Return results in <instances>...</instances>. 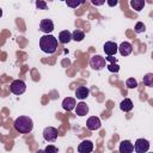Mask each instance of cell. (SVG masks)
I'll use <instances>...</instances> for the list:
<instances>
[{
    "instance_id": "44dd1931",
    "label": "cell",
    "mask_w": 153,
    "mask_h": 153,
    "mask_svg": "<svg viewBox=\"0 0 153 153\" xmlns=\"http://www.w3.org/2000/svg\"><path fill=\"white\" fill-rule=\"evenodd\" d=\"M126 85L128 88H136L137 87V81L134 78H128L126 80Z\"/></svg>"
},
{
    "instance_id": "4316f807",
    "label": "cell",
    "mask_w": 153,
    "mask_h": 153,
    "mask_svg": "<svg viewBox=\"0 0 153 153\" xmlns=\"http://www.w3.org/2000/svg\"><path fill=\"white\" fill-rule=\"evenodd\" d=\"M91 2L94 5V6H100L105 2V0H91Z\"/></svg>"
},
{
    "instance_id": "5b68a950",
    "label": "cell",
    "mask_w": 153,
    "mask_h": 153,
    "mask_svg": "<svg viewBox=\"0 0 153 153\" xmlns=\"http://www.w3.org/2000/svg\"><path fill=\"white\" fill-rule=\"evenodd\" d=\"M57 135H59L57 129L54 127H47L43 130V139L48 142H54L57 139Z\"/></svg>"
},
{
    "instance_id": "d6986e66",
    "label": "cell",
    "mask_w": 153,
    "mask_h": 153,
    "mask_svg": "<svg viewBox=\"0 0 153 153\" xmlns=\"http://www.w3.org/2000/svg\"><path fill=\"white\" fill-rule=\"evenodd\" d=\"M130 6L135 11H141L145 6V0H130Z\"/></svg>"
},
{
    "instance_id": "52a82bcc",
    "label": "cell",
    "mask_w": 153,
    "mask_h": 153,
    "mask_svg": "<svg viewBox=\"0 0 153 153\" xmlns=\"http://www.w3.org/2000/svg\"><path fill=\"white\" fill-rule=\"evenodd\" d=\"M39 30L44 33H50L54 30V23L51 19H42L39 23Z\"/></svg>"
},
{
    "instance_id": "2e32d148",
    "label": "cell",
    "mask_w": 153,
    "mask_h": 153,
    "mask_svg": "<svg viewBox=\"0 0 153 153\" xmlns=\"http://www.w3.org/2000/svg\"><path fill=\"white\" fill-rule=\"evenodd\" d=\"M71 39H72V33L68 30H63L59 33V42L60 43L66 44V43H69Z\"/></svg>"
},
{
    "instance_id": "603a6c76",
    "label": "cell",
    "mask_w": 153,
    "mask_h": 153,
    "mask_svg": "<svg viewBox=\"0 0 153 153\" xmlns=\"http://www.w3.org/2000/svg\"><path fill=\"white\" fill-rule=\"evenodd\" d=\"M134 30H135V32H136V33H141V32H143V31L146 30V26H145V24H143V23L137 22V23L135 24Z\"/></svg>"
},
{
    "instance_id": "cb8c5ba5",
    "label": "cell",
    "mask_w": 153,
    "mask_h": 153,
    "mask_svg": "<svg viewBox=\"0 0 153 153\" xmlns=\"http://www.w3.org/2000/svg\"><path fill=\"white\" fill-rule=\"evenodd\" d=\"M105 67H108V69H109L110 72H112V73H117V72L120 71V66H118L116 62H111V63H109V65L105 66Z\"/></svg>"
},
{
    "instance_id": "83f0119b",
    "label": "cell",
    "mask_w": 153,
    "mask_h": 153,
    "mask_svg": "<svg viewBox=\"0 0 153 153\" xmlns=\"http://www.w3.org/2000/svg\"><path fill=\"white\" fill-rule=\"evenodd\" d=\"M106 2H108V5L110 7H114V6H116L118 4V0H106Z\"/></svg>"
},
{
    "instance_id": "5bb4252c",
    "label": "cell",
    "mask_w": 153,
    "mask_h": 153,
    "mask_svg": "<svg viewBox=\"0 0 153 153\" xmlns=\"http://www.w3.org/2000/svg\"><path fill=\"white\" fill-rule=\"evenodd\" d=\"M74 109H75V114H76L78 116H80V117L87 115V112H88V106H87L86 103H84V102L76 103Z\"/></svg>"
},
{
    "instance_id": "30bf717a",
    "label": "cell",
    "mask_w": 153,
    "mask_h": 153,
    "mask_svg": "<svg viewBox=\"0 0 153 153\" xmlns=\"http://www.w3.org/2000/svg\"><path fill=\"white\" fill-rule=\"evenodd\" d=\"M117 48H118V45H117L115 42H106V43L104 44V47H103L104 53H105L108 56L115 55V54L117 53Z\"/></svg>"
},
{
    "instance_id": "d4e9b609",
    "label": "cell",
    "mask_w": 153,
    "mask_h": 153,
    "mask_svg": "<svg viewBox=\"0 0 153 153\" xmlns=\"http://www.w3.org/2000/svg\"><path fill=\"white\" fill-rule=\"evenodd\" d=\"M36 7L38 8V10H47V4H45V1H43V0H36Z\"/></svg>"
},
{
    "instance_id": "8992f818",
    "label": "cell",
    "mask_w": 153,
    "mask_h": 153,
    "mask_svg": "<svg viewBox=\"0 0 153 153\" xmlns=\"http://www.w3.org/2000/svg\"><path fill=\"white\" fill-rule=\"evenodd\" d=\"M149 149V141L146 139H137L134 143V151L136 153H145Z\"/></svg>"
},
{
    "instance_id": "6da1fadb",
    "label": "cell",
    "mask_w": 153,
    "mask_h": 153,
    "mask_svg": "<svg viewBox=\"0 0 153 153\" xmlns=\"http://www.w3.org/2000/svg\"><path fill=\"white\" fill-rule=\"evenodd\" d=\"M39 47L42 51L47 54H54L57 48V38L50 33H45L39 39Z\"/></svg>"
},
{
    "instance_id": "9a60e30c",
    "label": "cell",
    "mask_w": 153,
    "mask_h": 153,
    "mask_svg": "<svg viewBox=\"0 0 153 153\" xmlns=\"http://www.w3.org/2000/svg\"><path fill=\"white\" fill-rule=\"evenodd\" d=\"M75 99L72 98V97H67L62 100V108L66 110V111H72L74 108H75Z\"/></svg>"
},
{
    "instance_id": "3957f363",
    "label": "cell",
    "mask_w": 153,
    "mask_h": 153,
    "mask_svg": "<svg viewBox=\"0 0 153 153\" xmlns=\"http://www.w3.org/2000/svg\"><path fill=\"white\" fill-rule=\"evenodd\" d=\"M10 88H11V92L14 93V94H23L26 90V84L23 80L17 79V80H13L11 82Z\"/></svg>"
},
{
    "instance_id": "f1b7e54d",
    "label": "cell",
    "mask_w": 153,
    "mask_h": 153,
    "mask_svg": "<svg viewBox=\"0 0 153 153\" xmlns=\"http://www.w3.org/2000/svg\"><path fill=\"white\" fill-rule=\"evenodd\" d=\"M1 16H2V10L0 8V17H1Z\"/></svg>"
},
{
    "instance_id": "8fae6325",
    "label": "cell",
    "mask_w": 153,
    "mask_h": 153,
    "mask_svg": "<svg viewBox=\"0 0 153 153\" xmlns=\"http://www.w3.org/2000/svg\"><path fill=\"white\" fill-rule=\"evenodd\" d=\"M117 51H120V54L122 56H128L129 54H131L133 51V47L129 42H122L120 44V47L117 48Z\"/></svg>"
},
{
    "instance_id": "ffe728a7",
    "label": "cell",
    "mask_w": 153,
    "mask_h": 153,
    "mask_svg": "<svg viewBox=\"0 0 153 153\" xmlns=\"http://www.w3.org/2000/svg\"><path fill=\"white\" fill-rule=\"evenodd\" d=\"M67 6H69L71 8H76L78 6H80L82 4L84 0H65Z\"/></svg>"
},
{
    "instance_id": "484cf974",
    "label": "cell",
    "mask_w": 153,
    "mask_h": 153,
    "mask_svg": "<svg viewBox=\"0 0 153 153\" xmlns=\"http://www.w3.org/2000/svg\"><path fill=\"white\" fill-rule=\"evenodd\" d=\"M44 152H48V153H56V152H57V148H56L55 146H53V145H49V146H47V147L44 148Z\"/></svg>"
},
{
    "instance_id": "7402d4cb",
    "label": "cell",
    "mask_w": 153,
    "mask_h": 153,
    "mask_svg": "<svg viewBox=\"0 0 153 153\" xmlns=\"http://www.w3.org/2000/svg\"><path fill=\"white\" fill-rule=\"evenodd\" d=\"M143 84L146 86L153 85V74L152 73H148V74H146V76H143Z\"/></svg>"
},
{
    "instance_id": "ba28073f",
    "label": "cell",
    "mask_w": 153,
    "mask_h": 153,
    "mask_svg": "<svg viewBox=\"0 0 153 153\" xmlns=\"http://www.w3.org/2000/svg\"><path fill=\"white\" fill-rule=\"evenodd\" d=\"M100 124H102L100 123V120L98 117H96V116H91L86 121V127L90 130H97V129H99L100 128Z\"/></svg>"
},
{
    "instance_id": "9c48e42d",
    "label": "cell",
    "mask_w": 153,
    "mask_h": 153,
    "mask_svg": "<svg viewBox=\"0 0 153 153\" xmlns=\"http://www.w3.org/2000/svg\"><path fill=\"white\" fill-rule=\"evenodd\" d=\"M93 151V143L90 140H84L78 146V152L80 153H90Z\"/></svg>"
},
{
    "instance_id": "7a4b0ae2",
    "label": "cell",
    "mask_w": 153,
    "mask_h": 153,
    "mask_svg": "<svg viewBox=\"0 0 153 153\" xmlns=\"http://www.w3.org/2000/svg\"><path fill=\"white\" fill-rule=\"evenodd\" d=\"M13 126H14V129L18 133H22V134L30 133L33 129V122L27 116H19V117H17L14 120Z\"/></svg>"
},
{
    "instance_id": "e0dca14e",
    "label": "cell",
    "mask_w": 153,
    "mask_h": 153,
    "mask_svg": "<svg viewBox=\"0 0 153 153\" xmlns=\"http://www.w3.org/2000/svg\"><path fill=\"white\" fill-rule=\"evenodd\" d=\"M120 109L124 112H128L133 109V102L129 99V98H124L121 103H120Z\"/></svg>"
},
{
    "instance_id": "4fadbf2b",
    "label": "cell",
    "mask_w": 153,
    "mask_h": 153,
    "mask_svg": "<svg viewBox=\"0 0 153 153\" xmlns=\"http://www.w3.org/2000/svg\"><path fill=\"white\" fill-rule=\"evenodd\" d=\"M118 149L121 153H131L134 151V145L129 140H123V141H121Z\"/></svg>"
},
{
    "instance_id": "7c38bea8",
    "label": "cell",
    "mask_w": 153,
    "mask_h": 153,
    "mask_svg": "<svg viewBox=\"0 0 153 153\" xmlns=\"http://www.w3.org/2000/svg\"><path fill=\"white\" fill-rule=\"evenodd\" d=\"M88 94H90V90H88L86 86H79V87H76V90H75V97H76L78 99H80V100L86 99V98L88 97Z\"/></svg>"
},
{
    "instance_id": "277c9868",
    "label": "cell",
    "mask_w": 153,
    "mask_h": 153,
    "mask_svg": "<svg viewBox=\"0 0 153 153\" xmlns=\"http://www.w3.org/2000/svg\"><path fill=\"white\" fill-rule=\"evenodd\" d=\"M90 65L94 71H100L106 66V61L100 55H93L90 60Z\"/></svg>"
},
{
    "instance_id": "ac0fdd59",
    "label": "cell",
    "mask_w": 153,
    "mask_h": 153,
    "mask_svg": "<svg viewBox=\"0 0 153 153\" xmlns=\"http://www.w3.org/2000/svg\"><path fill=\"white\" fill-rule=\"evenodd\" d=\"M84 38H85L84 31L78 30V29H75V30L73 31V33H72V39H74L75 42H81Z\"/></svg>"
}]
</instances>
